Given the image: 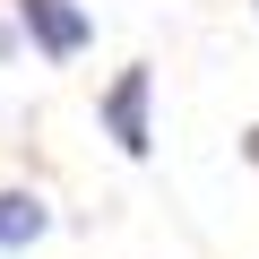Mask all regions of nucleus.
<instances>
[{
    "instance_id": "obj_1",
    "label": "nucleus",
    "mask_w": 259,
    "mask_h": 259,
    "mask_svg": "<svg viewBox=\"0 0 259 259\" xmlns=\"http://www.w3.org/2000/svg\"><path fill=\"white\" fill-rule=\"evenodd\" d=\"M95 121H104V139H112L130 164L156 156V69H147V61L112 69V87L95 95Z\"/></svg>"
},
{
    "instance_id": "obj_2",
    "label": "nucleus",
    "mask_w": 259,
    "mask_h": 259,
    "mask_svg": "<svg viewBox=\"0 0 259 259\" xmlns=\"http://www.w3.org/2000/svg\"><path fill=\"white\" fill-rule=\"evenodd\" d=\"M9 18H18V44H35L44 61H78L95 44L87 0H9Z\"/></svg>"
},
{
    "instance_id": "obj_3",
    "label": "nucleus",
    "mask_w": 259,
    "mask_h": 259,
    "mask_svg": "<svg viewBox=\"0 0 259 259\" xmlns=\"http://www.w3.org/2000/svg\"><path fill=\"white\" fill-rule=\"evenodd\" d=\"M44 233H52V199L26 190V182H9V190H0V259H9V250H35Z\"/></svg>"
},
{
    "instance_id": "obj_4",
    "label": "nucleus",
    "mask_w": 259,
    "mask_h": 259,
    "mask_svg": "<svg viewBox=\"0 0 259 259\" xmlns=\"http://www.w3.org/2000/svg\"><path fill=\"white\" fill-rule=\"evenodd\" d=\"M18 52V18H0V61H9Z\"/></svg>"
},
{
    "instance_id": "obj_5",
    "label": "nucleus",
    "mask_w": 259,
    "mask_h": 259,
    "mask_svg": "<svg viewBox=\"0 0 259 259\" xmlns=\"http://www.w3.org/2000/svg\"><path fill=\"white\" fill-rule=\"evenodd\" d=\"M242 156H250V164H259V130H242Z\"/></svg>"
},
{
    "instance_id": "obj_6",
    "label": "nucleus",
    "mask_w": 259,
    "mask_h": 259,
    "mask_svg": "<svg viewBox=\"0 0 259 259\" xmlns=\"http://www.w3.org/2000/svg\"><path fill=\"white\" fill-rule=\"evenodd\" d=\"M250 9H259V0H250Z\"/></svg>"
}]
</instances>
